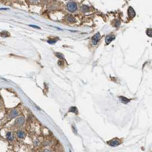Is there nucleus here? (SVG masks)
<instances>
[{
	"instance_id": "obj_1",
	"label": "nucleus",
	"mask_w": 152,
	"mask_h": 152,
	"mask_svg": "<svg viewBox=\"0 0 152 152\" xmlns=\"http://www.w3.org/2000/svg\"><path fill=\"white\" fill-rule=\"evenodd\" d=\"M67 9L70 12L74 13L77 9V5L74 1H70L67 4Z\"/></svg>"
},
{
	"instance_id": "obj_18",
	"label": "nucleus",
	"mask_w": 152,
	"mask_h": 152,
	"mask_svg": "<svg viewBox=\"0 0 152 152\" xmlns=\"http://www.w3.org/2000/svg\"><path fill=\"white\" fill-rule=\"evenodd\" d=\"M121 24V22H120V20H116V22H115V27H118Z\"/></svg>"
},
{
	"instance_id": "obj_6",
	"label": "nucleus",
	"mask_w": 152,
	"mask_h": 152,
	"mask_svg": "<svg viewBox=\"0 0 152 152\" xmlns=\"http://www.w3.org/2000/svg\"><path fill=\"white\" fill-rule=\"evenodd\" d=\"M115 37L114 35H111V34H110V35H108L105 38V42H106V44L109 45L110 43L111 42V41H113V40L115 39Z\"/></svg>"
},
{
	"instance_id": "obj_5",
	"label": "nucleus",
	"mask_w": 152,
	"mask_h": 152,
	"mask_svg": "<svg viewBox=\"0 0 152 152\" xmlns=\"http://www.w3.org/2000/svg\"><path fill=\"white\" fill-rule=\"evenodd\" d=\"M128 13L129 17L130 18H134V17L136 16L135 11H134V10L133 9V8H131V7H129V8L128 10Z\"/></svg>"
},
{
	"instance_id": "obj_4",
	"label": "nucleus",
	"mask_w": 152,
	"mask_h": 152,
	"mask_svg": "<svg viewBox=\"0 0 152 152\" xmlns=\"http://www.w3.org/2000/svg\"><path fill=\"white\" fill-rule=\"evenodd\" d=\"M108 144L110 145L111 146V147H117L118 145H119L120 144V142L119 141V140L117 138H114L113 140H110V141L108 142Z\"/></svg>"
},
{
	"instance_id": "obj_14",
	"label": "nucleus",
	"mask_w": 152,
	"mask_h": 152,
	"mask_svg": "<svg viewBox=\"0 0 152 152\" xmlns=\"http://www.w3.org/2000/svg\"><path fill=\"white\" fill-rule=\"evenodd\" d=\"M58 38H54L53 39H50V40H47V42L49 43H50V44H53V43H56V42L57 41V40H58Z\"/></svg>"
},
{
	"instance_id": "obj_19",
	"label": "nucleus",
	"mask_w": 152,
	"mask_h": 152,
	"mask_svg": "<svg viewBox=\"0 0 152 152\" xmlns=\"http://www.w3.org/2000/svg\"><path fill=\"white\" fill-rule=\"evenodd\" d=\"M29 26L30 27H34V28H37V29H40V27L38 26H36V25H30Z\"/></svg>"
},
{
	"instance_id": "obj_7",
	"label": "nucleus",
	"mask_w": 152,
	"mask_h": 152,
	"mask_svg": "<svg viewBox=\"0 0 152 152\" xmlns=\"http://www.w3.org/2000/svg\"><path fill=\"white\" fill-rule=\"evenodd\" d=\"M6 138L9 142H12L14 140V136L11 131H8L6 133Z\"/></svg>"
},
{
	"instance_id": "obj_12",
	"label": "nucleus",
	"mask_w": 152,
	"mask_h": 152,
	"mask_svg": "<svg viewBox=\"0 0 152 152\" xmlns=\"http://www.w3.org/2000/svg\"><path fill=\"white\" fill-rule=\"evenodd\" d=\"M67 20L70 23H74L76 22V20H75V18H74L72 16H70V15L68 16Z\"/></svg>"
},
{
	"instance_id": "obj_9",
	"label": "nucleus",
	"mask_w": 152,
	"mask_h": 152,
	"mask_svg": "<svg viewBox=\"0 0 152 152\" xmlns=\"http://www.w3.org/2000/svg\"><path fill=\"white\" fill-rule=\"evenodd\" d=\"M19 115V112L17 110H12L9 113L10 118H14V117H17Z\"/></svg>"
},
{
	"instance_id": "obj_15",
	"label": "nucleus",
	"mask_w": 152,
	"mask_h": 152,
	"mask_svg": "<svg viewBox=\"0 0 152 152\" xmlns=\"http://www.w3.org/2000/svg\"><path fill=\"white\" fill-rule=\"evenodd\" d=\"M55 54H56V56L57 57L60 58V60H63L64 59V56L63 54L60 53H55Z\"/></svg>"
},
{
	"instance_id": "obj_3",
	"label": "nucleus",
	"mask_w": 152,
	"mask_h": 152,
	"mask_svg": "<svg viewBox=\"0 0 152 152\" xmlns=\"http://www.w3.org/2000/svg\"><path fill=\"white\" fill-rule=\"evenodd\" d=\"M25 122V120L24 117H20L16 119V120L15 121V124H14L17 126H21L24 125Z\"/></svg>"
},
{
	"instance_id": "obj_20",
	"label": "nucleus",
	"mask_w": 152,
	"mask_h": 152,
	"mask_svg": "<svg viewBox=\"0 0 152 152\" xmlns=\"http://www.w3.org/2000/svg\"><path fill=\"white\" fill-rule=\"evenodd\" d=\"M8 8H0V10H8Z\"/></svg>"
},
{
	"instance_id": "obj_10",
	"label": "nucleus",
	"mask_w": 152,
	"mask_h": 152,
	"mask_svg": "<svg viewBox=\"0 0 152 152\" xmlns=\"http://www.w3.org/2000/svg\"><path fill=\"white\" fill-rule=\"evenodd\" d=\"M119 98L120 100V101H121V102H122V103L125 104H128V102H129L130 101V100L128 99V98H126L125 97H123V96H120Z\"/></svg>"
},
{
	"instance_id": "obj_16",
	"label": "nucleus",
	"mask_w": 152,
	"mask_h": 152,
	"mask_svg": "<svg viewBox=\"0 0 152 152\" xmlns=\"http://www.w3.org/2000/svg\"><path fill=\"white\" fill-rule=\"evenodd\" d=\"M70 111H71V112H73V113H76V114H77V113H78L77 109V108H76V107H71L70 109Z\"/></svg>"
},
{
	"instance_id": "obj_8",
	"label": "nucleus",
	"mask_w": 152,
	"mask_h": 152,
	"mask_svg": "<svg viewBox=\"0 0 152 152\" xmlns=\"http://www.w3.org/2000/svg\"><path fill=\"white\" fill-rule=\"evenodd\" d=\"M17 137L20 139H23L25 137V133L22 130H19L17 131Z\"/></svg>"
},
{
	"instance_id": "obj_2",
	"label": "nucleus",
	"mask_w": 152,
	"mask_h": 152,
	"mask_svg": "<svg viewBox=\"0 0 152 152\" xmlns=\"http://www.w3.org/2000/svg\"><path fill=\"white\" fill-rule=\"evenodd\" d=\"M101 38V36L100 33H97L96 34H95L93 36V37H92V42L93 45H96L97 44L98 42L99 41V40H100Z\"/></svg>"
},
{
	"instance_id": "obj_17",
	"label": "nucleus",
	"mask_w": 152,
	"mask_h": 152,
	"mask_svg": "<svg viewBox=\"0 0 152 152\" xmlns=\"http://www.w3.org/2000/svg\"><path fill=\"white\" fill-rule=\"evenodd\" d=\"M147 35L149 36V37H152V29L151 28L147 29Z\"/></svg>"
},
{
	"instance_id": "obj_11",
	"label": "nucleus",
	"mask_w": 152,
	"mask_h": 152,
	"mask_svg": "<svg viewBox=\"0 0 152 152\" xmlns=\"http://www.w3.org/2000/svg\"><path fill=\"white\" fill-rule=\"evenodd\" d=\"M0 36L2 37H8L10 36V34L8 31H3L0 32Z\"/></svg>"
},
{
	"instance_id": "obj_21",
	"label": "nucleus",
	"mask_w": 152,
	"mask_h": 152,
	"mask_svg": "<svg viewBox=\"0 0 152 152\" xmlns=\"http://www.w3.org/2000/svg\"><path fill=\"white\" fill-rule=\"evenodd\" d=\"M44 152H50V151H49V150H45V151H44Z\"/></svg>"
},
{
	"instance_id": "obj_13",
	"label": "nucleus",
	"mask_w": 152,
	"mask_h": 152,
	"mask_svg": "<svg viewBox=\"0 0 152 152\" xmlns=\"http://www.w3.org/2000/svg\"><path fill=\"white\" fill-rule=\"evenodd\" d=\"M81 10L84 13L88 12L89 10V7L87 5H83L81 8Z\"/></svg>"
}]
</instances>
